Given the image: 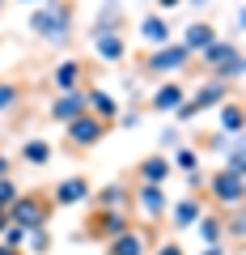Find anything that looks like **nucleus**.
Listing matches in <instances>:
<instances>
[{"instance_id":"nucleus-33","label":"nucleus","mask_w":246,"mask_h":255,"mask_svg":"<svg viewBox=\"0 0 246 255\" xmlns=\"http://www.w3.org/2000/svg\"><path fill=\"white\" fill-rule=\"evenodd\" d=\"M4 174H13V157L9 153H0V179H4Z\"/></svg>"},{"instance_id":"nucleus-23","label":"nucleus","mask_w":246,"mask_h":255,"mask_svg":"<svg viewBox=\"0 0 246 255\" xmlns=\"http://www.w3.org/2000/svg\"><path fill=\"white\" fill-rule=\"evenodd\" d=\"M217 128L225 136H242V102L238 98H225L217 107Z\"/></svg>"},{"instance_id":"nucleus-34","label":"nucleus","mask_w":246,"mask_h":255,"mask_svg":"<svg viewBox=\"0 0 246 255\" xmlns=\"http://www.w3.org/2000/svg\"><path fill=\"white\" fill-rule=\"evenodd\" d=\"M178 4H182V0H157V9H162V13H170V9H178Z\"/></svg>"},{"instance_id":"nucleus-35","label":"nucleus","mask_w":246,"mask_h":255,"mask_svg":"<svg viewBox=\"0 0 246 255\" xmlns=\"http://www.w3.org/2000/svg\"><path fill=\"white\" fill-rule=\"evenodd\" d=\"M0 255H26V251H21V247H4V243H0Z\"/></svg>"},{"instance_id":"nucleus-3","label":"nucleus","mask_w":246,"mask_h":255,"mask_svg":"<svg viewBox=\"0 0 246 255\" xmlns=\"http://www.w3.org/2000/svg\"><path fill=\"white\" fill-rule=\"evenodd\" d=\"M195 55L187 51V47L178 43V38H170L165 47H153V51L145 55V64H140V77H153V81H165V77H178L187 73V64H191Z\"/></svg>"},{"instance_id":"nucleus-22","label":"nucleus","mask_w":246,"mask_h":255,"mask_svg":"<svg viewBox=\"0 0 246 255\" xmlns=\"http://www.w3.org/2000/svg\"><path fill=\"white\" fill-rule=\"evenodd\" d=\"M106 30H123V4L119 0H102L98 17H93L89 34H106Z\"/></svg>"},{"instance_id":"nucleus-31","label":"nucleus","mask_w":246,"mask_h":255,"mask_svg":"<svg viewBox=\"0 0 246 255\" xmlns=\"http://www.w3.org/2000/svg\"><path fill=\"white\" fill-rule=\"evenodd\" d=\"M26 234H30V230H21V226H13V221H9L4 234H0V243H4V247H26Z\"/></svg>"},{"instance_id":"nucleus-20","label":"nucleus","mask_w":246,"mask_h":255,"mask_svg":"<svg viewBox=\"0 0 246 255\" xmlns=\"http://www.w3.org/2000/svg\"><path fill=\"white\" fill-rule=\"evenodd\" d=\"M178 43L187 47L191 55H200V51H204L208 43H217V26L200 17V21H191V26H182V38H178Z\"/></svg>"},{"instance_id":"nucleus-18","label":"nucleus","mask_w":246,"mask_h":255,"mask_svg":"<svg viewBox=\"0 0 246 255\" xmlns=\"http://www.w3.org/2000/svg\"><path fill=\"white\" fill-rule=\"evenodd\" d=\"M170 157L165 153H145L136 162V183H157V187H165V179H170Z\"/></svg>"},{"instance_id":"nucleus-5","label":"nucleus","mask_w":246,"mask_h":255,"mask_svg":"<svg viewBox=\"0 0 246 255\" xmlns=\"http://www.w3.org/2000/svg\"><path fill=\"white\" fill-rule=\"evenodd\" d=\"M200 60H204V73L217 77V81H225V85L242 77V51H238V43L217 38V43H208V47L200 51Z\"/></svg>"},{"instance_id":"nucleus-2","label":"nucleus","mask_w":246,"mask_h":255,"mask_svg":"<svg viewBox=\"0 0 246 255\" xmlns=\"http://www.w3.org/2000/svg\"><path fill=\"white\" fill-rule=\"evenodd\" d=\"M55 217V200H51V191L34 187V191H17V200L9 204V221L21 230H47Z\"/></svg>"},{"instance_id":"nucleus-21","label":"nucleus","mask_w":246,"mask_h":255,"mask_svg":"<svg viewBox=\"0 0 246 255\" xmlns=\"http://www.w3.org/2000/svg\"><path fill=\"white\" fill-rule=\"evenodd\" d=\"M191 230H200V238H204V247H221V238H225V217H221V209H204L200 213V221H195Z\"/></svg>"},{"instance_id":"nucleus-24","label":"nucleus","mask_w":246,"mask_h":255,"mask_svg":"<svg viewBox=\"0 0 246 255\" xmlns=\"http://www.w3.org/2000/svg\"><path fill=\"white\" fill-rule=\"evenodd\" d=\"M51 157H55V145L47 136H30L26 145H21V162L26 166H47Z\"/></svg>"},{"instance_id":"nucleus-4","label":"nucleus","mask_w":246,"mask_h":255,"mask_svg":"<svg viewBox=\"0 0 246 255\" xmlns=\"http://www.w3.org/2000/svg\"><path fill=\"white\" fill-rule=\"evenodd\" d=\"M225 98H229V85H225V81H217V77H204V81L178 102V111H174V115H178L182 124H191V119H200L204 111H217Z\"/></svg>"},{"instance_id":"nucleus-36","label":"nucleus","mask_w":246,"mask_h":255,"mask_svg":"<svg viewBox=\"0 0 246 255\" xmlns=\"http://www.w3.org/2000/svg\"><path fill=\"white\" fill-rule=\"evenodd\" d=\"M200 255H225V247H204Z\"/></svg>"},{"instance_id":"nucleus-26","label":"nucleus","mask_w":246,"mask_h":255,"mask_svg":"<svg viewBox=\"0 0 246 255\" xmlns=\"http://www.w3.org/2000/svg\"><path fill=\"white\" fill-rule=\"evenodd\" d=\"M21 251L26 255H51V230H30Z\"/></svg>"},{"instance_id":"nucleus-32","label":"nucleus","mask_w":246,"mask_h":255,"mask_svg":"<svg viewBox=\"0 0 246 255\" xmlns=\"http://www.w3.org/2000/svg\"><path fill=\"white\" fill-rule=\"evenodd\" d=\"M149 255H187V251H182V243H178V238H162V243H157Z\"/></svg>"},{"instance_id":"nucleus-19","label":"nucleus","mask_w":246,"mask_h":255,"mask_svg":"<svg viewBox=\"0 0 246 255\" xmlns=\"http://www.w3.org/2000/svg\"><path fill=\"white\" fill-rule=\"evenodd\" d=\"M140 38H145V47H165L174 38V26L165 13H145V21H140Z\"/></svg>"},{"instance_id":"nucleus-11","label":"nucleus","mask_w":246,"mask_h":255,"mask_svg":"<svg viewBox=\"0 0 246 255\" xmlns=\"http://www.w3.org/2000/svg\"><path fill=\"white\" fill-rule=\"evenodd\" d=\"M208 209V200H204L200 191H191V196H182V200H174L170 209H165V217H170L174 230H191L195 221H200V213Z\"/></svg>"},{"instance_id":"nucleus-6","label":"nucleus","mask_w":246,"mask_h":255,"mask_svg":"<svg viewBox=\"0 0 246 255\" xmlns=\"http://www.w3.org/2000/svg\"><path fill=\"white\" fill-rule=\"evenodd\" d=\"M128 226H132V213H119V209H89V217H85V226L77 230V238H85V243H110V238L123 234Z\"/></svg>"},{"instance_id":"nucleus-17","label":"nucleus","mask_w":246,"mask_h":255,"mask_svg":"<svg viewBox=\"0 0 246 255\" xmlns=\"http://www.w3.org/2000/svg\"><path fill=\"white\" fill-rule=\"evenodd\" d=\"M51 85H55V94L85 90V64H81V60H60V64L51 68Z\"/></svg>"},{"instance_id":"nucleus-1","label":"nucleus","mask_w":246,"mask_h":255,"mask_svg":"<svg viewBox=\"0 0 246 255\" xmlns=\"http://www.w3.org/2000/svg\"><path fill=\"white\" fill-rule=\"evenodd\" d=\"M73 26H77V4L73 0H43L30 13V34L43 38L47 47H64L73 38Z\"/></svg>"},{"instance_id":"nucleus-29","label":"nucleus","mask_w":246,"mask_h":255,"mask_svg":"<svg viewBox=\"0 0 246 255\" xmlns=\"http://www.w3.org/2000/svg\"><path fill=\"white\" fill-rule=\"evenodd\" d=\"M225 234H229V238H242V234H246V221H242V204H234V209H229Z\"/></svg>"},{"instance_id":"nucleus-12","label":"nucleus","mask_w":246,"mask_h":255,"mask_svg":"<svg viewBox=\"0 0 246 255\" xmlns=\"http://www.w3.org/2000/svg\"><path fill=\"white\" fill-rule=\"evenodd\" d=\"M89 43H93V55H98L102 64H123V60H128V38H123V30L89 34Z\"/></svg>"},{"instance_id":"nucleus-38","label":"nucleus","mask_w":246,"mask_h":255,"mask_svg":"<svg viewBox=\"0 0 246 255\" xmlns=\"http://www.w3.org/2000/svg\"><path fill=\"white\" fill-rule=\"evenodd\" d=\"M26 4H43V0H26Z\"/></svg>"},{"instance_id":"nucleus-30","label":"nucleus","mask_w":246,"mask_h":255,"mask_svg":"<svg viewBox=\"0 0 246 255\" xmlns=\"http://www.w3.org/2000/svg\"><path fill=\"white\" fill-rule=\"evenodd\" d=\"M17 179H13V174H4V179H0V209H9L13 200H17Z\"/></svg>"},{"instance_id":"nucleus-9","label":"nucleus","mask_w":246,"mask_h":255,"mask_svg":"<svg viewBox=\"0 0 246 255\" xmlns=\"http://www.w3.org/2000/svg\"><path fill=\"white\" fill-rule=\"evenodd\" d=\"M132 209H136L140 221L162 226L165 209H170V196H165V187H157V183H136V187H132Z\"/></svg>"},{"instance_id":"nucleus-39","label":"nucleus","mask_w":246,"mask_h":255,"mask_svg":"<svg viewBox=\"0 0 246 255\" xmlns=\"http://www.w3.org/2000/svg\"><path fill=\"white\" fill-rule=\"evenodd\" d=\"M0 13H4V0H0Z\"/></svg>"},{"instance_id":"nucleus-27","label":"nucleus","mask_w":246,"mask_h":255,"mask_svg":"<svg viewBox=\"0 0 246 255\" xmlns=\"http://www.w3.org/2000/svg\"><path fill=\"white\" fill-rule=\"evenodd\" d=\"M221 153H225V166H229V170H242V166H246V153H242V136H229Z\"/></svg>"},{"instance_id":"nucleus-15","label":"nucleus","mask_w":246,"mask_h":255,"mask_svg":"<svg viewBox=\"0 0 246 255\" xmlns=\"http://www.w3.org/2000/svg\"><path fill=\"white\" fill-rule=\"evenodd\" d=\"M182 98H187V90H182V81H174V77H165V81H162V85L153 90V98H149V111H153V115H174Z\"/></svg>"},{"instance_id":"nucleus-14","label":"nucleus","mask_w":246,"mask_h":255,"mask_svg":"<svg viewBox=\"0 0 246 255\" xmlns=\"http://www.w3.org/2000/svg\"><path fill=\"white\" fill-rule=\"evenodd\" d=\"M89 204H93V209H119V213H132V187H128L123 179H115V183H106V187L93 191Z\"/></svg>"},{"instance_id":"nucleus-8","label":"nucleus","mask_w":246,"mask_h":255,"mask_svg":"<svg viewBox=\"0 0 246 255\" xmlns=\"http://www.w3.org/2000/svg\"><path fill=\"white\" fill-rule=\"evenodd\" d=\"M242 196H246L242 170L217 166V170L208 174V196H204V200H212V209H234V204H242Z\"/></svg>"},{"instance_id":"nucleus-13","label":"nucleus","mask_w":246,"mask_h":255,"mask_svg":"<svg viewBox=\"0 0 246 255\" xmlns=\"http://www.w3.org/2000/svg\"><path fill=\"white\" fill-rule=\"evenodd\" d=\"M85 111L98 115L102 124H119V98L102 85H85Z\"/></svg>"},{"instance_id":"nucleus-28","label":"nucleus","mask_w":246,"mask_h":255,"mask_svg":"<svg viewBox=\"0 0 246 255\" xmlns=\"http://www.w3.org/2000/svg\"><path fill=\"white\" fill-rule=\"evenodd\" d=\"M17 102H21V85L17 81H0V115H9Z\"/></svg>"},{"instance_id":"nucleus-7","label":"nucleus","mask_w":246,"mask_h":255,"mask_svg":"<svg viewBox=\"0 0 246 255\" xmlns=\"http://www.w3.org/2000/svg\"><path fill=\"white\" fill-rule=\"evenodd\" d=\"M106 132H110V124H102L98 115L81 111L77 119H68V124H64V145L73 149V153H81V149L102 145V140H106Z\"/></svg>"},{"instance_id":"nucleus-16","label":"nucleus","mask_w":246,"mask_h":255,"mask_svg":"<svg viewBox=\"0 0 246 255\" xmlns=\"http://www.w3.org/2000/svg\"><path fill=\"white\" fill-rule=\"evenodd\" d=\"M85 111V90H64V94H55L51 107H47V115L55 119V124H68V119H77Z\"/></svg>"},{"instance_id":"nucleus-25","label":"nucleus","mask_w":246,"mask_h":255,"mask_svg":"<svg viewBox=\"0 0 246 255\" xmlns=\"http://www.w3.org/2000/svg\"><path fill=\"white\" fill-rule=\"evenodd\" d=\"M170 170H182V174H200V149L195 145H178L170 157Z\"/></svg>"},{"instance_id":"nucleus-10","label":"nucleus","mask_w":246,"mask_h":255,"mask_svg":"<svg viewBox=\"0 0 246 255\" xmlns=\"http://www.w3.org/2000/svg\"><path fill=\"white\" fill-rule=\"evenodd\" d=\"M89 196H93V183L85 179V174H68V179H60V183L51 187L55 209H77V204H89Z\"/></svg>"},{"instance_id":"nucleus-37","label":"nucleus","mask_w":246,"mask_h":255,"mask_svg":"<svg viewBox=\"0 0 246 255\" xmlns=\"http://www.w3.org/2000/svg\"><path fill=\"white\" fill-rule=\"evenodd\" d=\"M4 226H9V209H0V234H4Z\"/></svg>"}]
</instances>
